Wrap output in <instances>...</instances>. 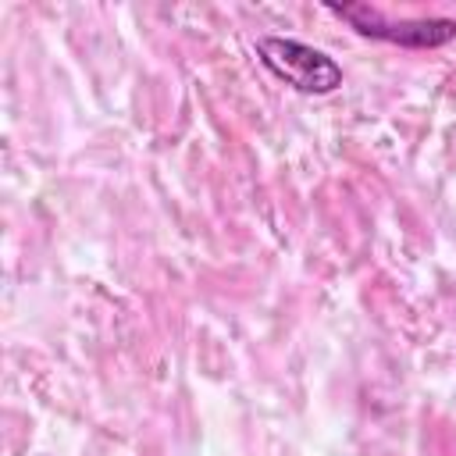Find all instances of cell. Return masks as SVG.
<instances>
[{"label":"cell","mask_w":456,"mask_h":456,"mask_svg":"<svg viewBox=\"0 0 456 456\" xmlns=\"http://www.w3.org/2000/svg\"><path fill=\"white\" fill-rule=\"evenodd\" d=\"M256 57L260 64L289 82L299 93H335L342 86V68L317 46L303 43V39H289V36H260L256 39Z\"/></svg>","instance_id":"1"},{"label":"cell","mask_w":456,"mask_h":456,"mask_svg":"<svg viewBox=\"0 0 456 456\" xmlns=\"http://www.w3.org/2000/svg\"><path fill=\"white\" fill-rule=\"evenodd\" d=\"M328 11L346 18L360 36L399 43V46H410V50L442 46V43H449L456 36V21L452 18H403V21H388L370 4H328Z\"/></svg>","instance_id":"2"}]
</instances>
